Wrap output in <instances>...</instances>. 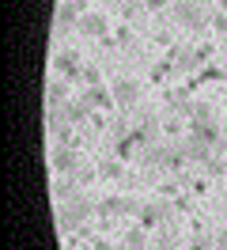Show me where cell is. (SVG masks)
<instances>
[{
  "instance_id": "1",
  "label": "cell",
  "mask_w": 227,
  "mask_h": 250,
  "mask_svg": "<svg viewBox=\"0 0 227 250\" xmlns=\"http://www.w3.org/2000/svg\"><path fill=\"white\" fill-rule=\"evenodd\" d=\"M80 27H83V31H91V34H106V19L95 16V12H87V16L80 19Z\"/></svg>"
},
{
  "instance_id": "2",
  "label": "cell",
  "mask_w": 227,
  "mask_h": 250,
  "mask_svg": "<svg viewBox=\"0 0 227 250\" xmlns=\"http://www.w3.org/2000/svg\"><path fill=\"white\" fill-rule=\"evenodd\" d=\"M114 95H118L121 103H133L136 99V83L133 80H118V83H114Z\"/></svg>"
},
{
  "instance_id": "3",
  "label": "cell",
  "mask_w": 227,
  "mask_h": 250,
  "mask_svg": "<svg viewBox=\"0 0 227 250\" xmlns=\"http://www.w3.org/2000/svg\"><path fill=\"white\" fill-rule=\"evenodd\" d=\"M87 103H91V106H110V95H106L103 87H91V91H87Z\"/></svg>"
},
{
  "instance_id": "4",
  "label": "cell",
  "mask_w": 227,
  "mask_h": 250,
  "mask_svg": "<svg viewBox=\"0 0 227 250\" xmlns=\"http://www.w3.org/2000/svg\"><path fill=\"white\" fill-rule=\"evenodd\" d=\"M178 19H182V23H201L197 8H189V4H178Z\"/></svg>"
},
{
  "instance_id": "5",
  "label": "cell",
  "mask_w": 227,
  "mask_h": 250,
  "mask_svg": "<svg viewBox=\"0 0 227 250\" xmlns=\"http://www.w3.org/2000/svg\"><path fill=\"white\" fill-rule=\"evenodd\" d=\"M57 68L64 72V76H76V57H68V53H64V57H57Z\"/></svg>"
},
{
  "instance_id": "6",
  "label": "cell",
  "mask_w": 227,
  "mask_h": 250,
  "mask_svg": "<svg viewBox=\"0 0 227 250\" xmlns=\"http://www.w3.org/2000/svg\"><path fill=\"white\" fill-rule=\"evenodd\" d=\"M53 163H57L61 171H68V167H72V156H68V152H57V159H53Z\"/></svg>"
},
{
  "instance_id": "7",
  "label": "cell",
  "mask_w": 227,
  "mask_h": 250,
  "mask_svg": "<svg viewBox=\"0 0 227 250\" xmlns=\"http://www.w3.org/2000/svg\"><path fill=\"white\" fill-rule=\"evenodd\" d=\"M216 27H220V31H224V34H227V19H216Z\"/></svg>"
},
{
  "instance_id": "8",
  "label": "cell",
  "mask_w": 227,
  "mask_h": 250,
  "mask_svg": "<svg viewBox=\"0 0 227 250\" xmlns=\"http://www.w3.org/2000/svg\"><path fill=\"white\" fill-rule=\"evenodd\" d=\"M220 243H224V247H227V231H224V235H220Z\"/></svg>"
}]
</instances>
